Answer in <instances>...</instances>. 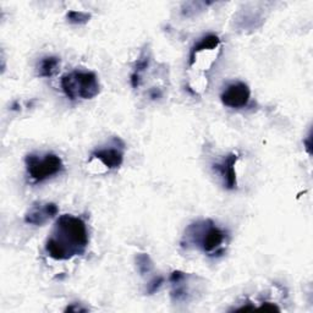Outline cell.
Wrapping results in <instances>:
<instances>
[{"instance_id": "cell-1", "label": "cell", "mask_w": 313, "mask_h": 313, "mask_svg": "<svg viewBox=\"0 0 313 313\" xmlns=\"http://www.w3.org/2000/svg\"><path fill=\"white\" fill-rule=\"evenodd\" d=\"M90 238L86 223L78 217L64 214L59 217L46 242V252L56 261H68L87 250Z\"/></svg>"}, {"instance_id": "cell-2", "label": "cell", "mask_w": 313, "mask_h": 313, "mask_svg": "<svg viewBox=\"0 0 313 313\" xmlns=\"http://www.w3.org/2000/svg\"><path fill=\"white\" fill-rule=\"evenodd\" d=\"M225 231L214 225L209 219L191 224L185 231L186 245H193L208 256H220L226 242Z\"/></svg>"}, {"instance_id": "cell-3", "label": "cell", "mask_w": 313, "mask_h": 313, "mask_svg": "<svg viewBox=\"0 0 313 313\" xmlns=\"http://www.w3.org/2000/svg\"><path fill=\"white\" fill-rule=\"evenodd\" d=\"M61 88L70 100L92 99L99 95L97 75L91 71H72L61 77Z\"/></svg>"}, {"instance_id": "cell-4", "label": "cell", "mask_w": 313, "mask_h": 313, "mask_svg": "<svg viewBox=\"0 0 313 313\" xmlns=\"http://www.w3.org/2000/svg\"><path fill=\"white\" fill-rule=\"evenodd\" d=\"M24 163L27 172L34 182L44 181L59 174L64 169L61 158L53 153L46 154L43 158H39L36 154H28L24 159Z\"/></svg>"}, {"instance_id": "cell-5", "label": "cell", "mask_w": 313, "mask_h": 313, "mask_svg": "<svg viewBox=\"0 0 313 313\" xmlns=\"http://www.w3.org/2000/svg\"><path fill=\"white\" fill-rule=\"evenodd\" d=\"M251 91L248 86L243 82L231 83L221 93L220 99L225 107L233 108V109H240L246 107L250 102Z\"/></svg>"}, {"instance_id": "cell-6", "label": "cell", "mask_w": 313, "mask_h": 313, "mask_svg": "<svg viewBox=\"0 0 313 313\" xmlns=\"http://www.w3.org/2000/svg\"><path fill=\"white\" fill-rule=\"evenodd\" d=\"M59 209L55 203H34L32 208L24 216V221L27 224L36 226H42L58 214Z\"/></svg>"}, {"instance_id": "cell-7", "label": "cell", "mask_w": 313, "mask_h": 313, "mask_svg": "<svg viewBox=\"0 0 313 313\" xmlns=\"http://www.w3.org/2000/svg\"><path fill=\"white\" fill-rule=\"evenodd\" d=\"M239 157L236 153H230L224 158L220 163L213 164V170L221 176L224 186L228 190H234L238 186V177H236L235 165Z\"/></svg>"}, {"instance_id": "cell-8", "label": "cell", "mask_w": 313, "mask_h": 313, "mask_svg": "<svg viewBox=\"0 0 313 313\" xmlns=\"http://www.w3.org/2000/svg\"><path fill=\"white\" fill-rule=\"evenodd\" d=\"M92 159H98L107 169H118L124 162V153L118 148L99 149L92 153Z\"/></svg>"}, {"instance_id": "cell-9", "label": "cell", "mask_w": 313, "mask_h": 313, "mask_svg": "<svg viewBox=\"0 0 313 313\" xmlns=\"http://www.w3.org/2000/svg\"><path fill=\"white\" fill-rule=\"evenodd\" d=\"M220 46V38L217 34H207L197 44H194L190 53V65H194V59L197 54L203 50H213Z\"/></svg>"}, {"instance_id": "cell-10", "label": "cell", "mask_w": 313, "mask_h": 313, "mask_svg": "<svg viewBox=\"0 0 313 313\" xmlns=\"http://www.w3.org/2000/svg\"><path fill=\"white\" fill-rule=\"evenodd\" d=\"M60 65V58L58 56H46L38 64V76L41 77H50L58 70Z\"/></svg>"}, {"instance_id": "cell-11", "label": "cell", "mask_w": 313, "mask_h": 313, "mask_svg": "<svg viewBox=\"0 0 313 313\" xmlns=\"http://www.w3.org/2000/svg\"><path fill=\"white\" fill-rule=\"evenodd\" d=\"M136 267L140 274L146 275L153 269V261L147 253H139L136 256Z\"/></svg>"}, {"instance_id": "cell-12", "label": "cell", "mask_w": 313, "mask_h": 313, "mask_svg": "<svg viewBox=\"0 0 313 313\" xmlns=\"http://www.w3.org/2000/svg\"><path fill=\"white\" fill-rule=\"evenodd\" d=\"M91 14L83 11H75V10H71L66 15V19L70 24H87L91 20Z\"/></svg>"}, {"instance_id": "cell-13", "label": "cell", "mask_w": 313, "mask_h": 313, "mask_svg": "<svg viewBox=\"0 0 313 313\" xmlns=\"http://www.w3.org/2000/svg\"><path fill=\"white\" fill-rule=\"evenodd\" d=\"M182 283V282H181ZM181 283H177V284H174L175 288L171 291V297L174 301H185L187 297V291L185 289L184 285H181Z\"/></svg>"}, {"instance_id": "cell-14", "label": "cell", "mask_w": 313, "mask_h": 313, "mask_svg": "<svg viewBox=\"0 0 313 313\" xmlns=\"http://www.w3.org/2000/svg\"><path fill=\"white\" fill-rule=\"evenodd\" d=\"M163 284H164V278L163 277H157L154 278V279H152L151 282L147 284V295H153L154 292H157L158 290L160 289V287H162Z\"/></svg>"}, {"instance_id": "cell-15", "label": "cell", "mask_w": 313, "mask_h": 313, "mask_svg": "<svg viewBox=\"0 0 313 313\" xmlns=\"http://www.w3.org/2000/svg\"><path fill=\"white\" fill-rule=\"evenodd\" d=\"M186 277H187V275L185 274L184 272H181V270H174V272H172L171 274H170L169 282L171 283V284H177V283L184 282V279Z\"/></svg>"}, {"instance_id": "cell-16", "label": "cell", "mask_w": 313, "mask_h": 313, "mask_svg": "<svg viewBox=\"0 0 313 313\" xmlns=\"http://www.w3.org/2000/svg\"><path fill=\"white\" fill-rule=\"evenodd\" d=\"M149 65V59L148 58H144L141 59V60L137 61L136 66H135V73H139V75H141L142 72H144V70H146L147 68H148Z\"/></svg>"}, {"instance_id": "cell-17", "label": "cell", "mask_w": 313, "mask_h": 313, "mask_svg": "<svg viewBox=\"0 0 313 313\" xmlns=\"http://www.w3.org/2000/svg\"><path fill=\"white\" fill-rule=\"evenodd\" d=\"M88 310L85 309V307H81L80 305L77 304H72L70 305V306H68L65 309V311L64 312H72V313H81V312H87Z\"/></svg>"}, {"instance_id": "cell-18", "label": "cell", "mask_w": 313, "mask_h": 313, "mask_svg": "<svg viewBox=\"0 0 313 313\" xmlns=\"http://www.w3.org/2000/svg\"><path fill=\"white\" fill-rule=\"evenodd\" d=\"M130 81H131V86L134 88H139L140 85H141V75H139V73H135L132 72L131 73V78H130Z\"/></svg>"}, {"instance_id": "cell-19", "label": "cell", "mask_w": 313, "mask_h": 313, "mask_svg": "<svg viewBox=\"0 0 313 313\" xmlns=\"http://www.w3.org/2000/svg\"><path fill=\"white\" fill-rule=\"evenodd\" d=\"M261 310H265V311H280L279 307L277 305L272 304V302H265L263 305H261Z\"/></svg>"}, {"instance_id": "cell-20", "label": "cell", "mask_w": 313, "mask_h": 313, "mask_svg": "<svg viewBox=\"0 0 313 313\" xmlns=\"http://www.w3.org/2000/svg\"><path fill=\"white\" fill-rule=\"evenodd\" d=\"M311 140H312V136H311V132H310V135H309V136H307V139L304 141L305 147H306V151H307V153H309V154L312 153V144H311Z\"/></svg>"}, {"instance_id": "cell-21", "label": "cell", "mask_w": 313, "mask_h": 313, "mask_svg": "<svg viewBox=\"0 0 313 313\" xmlns=\"http://www.w3.org/2000/svg\"><path fill=\"white\" fill-rule=\"evenodd\" d=\"M162 97V92L160 91H151V98H153V99H156V98H160Z\"/></svg>"}]
</instances>
